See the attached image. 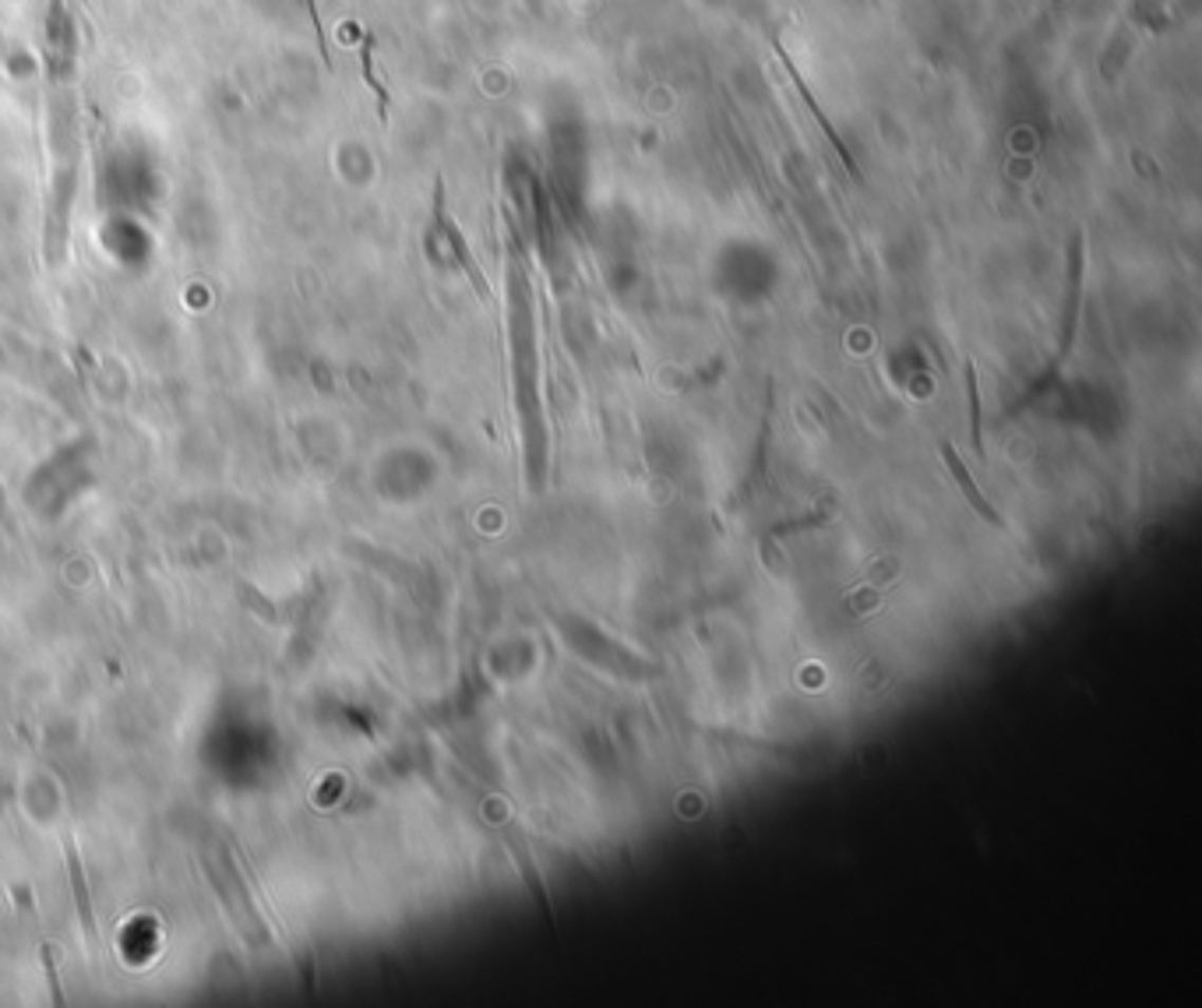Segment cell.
Masks as SVG:
<instances>
[{"label":"cell","instance_id":"cell-4","mask_svg":"<svg viewBox=\"0 0 1202 1008\" xmlns=\"http://www.w3.org/2000/svg\"><path fill=\"white\" fill-rule=\"evenodd\" d=\"M434 226H438V234L445 237V244H448V250H451V258H456V265L469 276L473 290H477V297H480V300H491L487 276H483V268L477 265V258H473V250H469V244H466V237H462V229L456 226V219H451V216H448V208H445V184H441V181H438V187H434Z\"/></svg>","mask_w":1202,"mask_h":1008},{"label":"cell","instance_id":"cell-10","mask_svg":"<svg viewBox=\"0 0 1202 1008\" xmlns=\"http://www.w3.org/2000/svg\"><path fill=\"white\" fill-rule=\"evenodd\" d=\"M966 398H969V441H974L977 455L984 459V416H980V388H977L974 363H966Z\"/></svg>","mask_w":1202,"mask_h":1008},{"label":"cell","instance_id":"cell-7","mask_svg":"<svg viewBox=\"0 0 1202 1008\" xmlns=\"http://www.w3.org/2000/svg\"><path fill=\"white\" fill-rule=\"evenodd\" d=\"M776 54H779V60H783V64H787V71H790V78H794V86H797V96H800V99H805V107H808L811 113H815V120H818V128H821V131H826V138H829V145H832V149H836V152H839V160H843V166H847V170H850V173H857V163H853V155H850V149H847V145H843V138H839V134H836V128H832V124H829V117H826V113H821V107H818V102H815V96H811V89H808V81H805V78H800V71H797L794 64H790V57H787V50H783V46H779V43H776Z\"/></svg>","mask_w":1202,"mask_h":1008},{"label":"cell","instance_id":"cell-2","mask_svg":"<svg viewBox=\"0 0 1202 1008\" xmlns=\"http://www.w3.org/2000/svg\"><path fill=\"white\" fill-rule=\"evenodd\" d=\"M1079 293H1083V237L1075 234V237H1072V247H1069V314H1065V335H1061L1058 356H1054V363L1048 367V374H1043L1037 385H1030V392L1022 395L1019 403L1009 409V416H1012V413H1019L1022 406H1030L1040 392H1048V385L1054 381V377H1058L1061 363H1065V356L1072 353L1075 329H1079Z\"/></svg>","mask_w":1202,"mask_h":1008},{"label":"cell","instance_id":"cell-6","mask_svg":"<svg viewBox=\"0 0 1202 1008\" xmlns=\"http://www.w3.org/2000/svg\"><path fill=\"white\" fill-rule=\"evenodd\" d=\"M938 451H942L945 466H948V472H953L956 487H959V493H963V498H966L969 508H974L984 522H991V526H1005V522H1001V516L995 511V504H991V501L984 498V490H980V487H977V480L969 477L966 462L959 459V448L953 445V441H938Z\"/></svg>","mask_w":1202,"mask_h":1008},{"label":"cell","instance_id":"cell-8","mask_svg":"<svg viewBox=\"0 0 1202 1008\" xmlns=\"http://www.w3.org/2000/svg\"><path fill=\"white\" fill-rule=\"evenodd\" d=\"M508 843H512V854H515V860H519V871H522L525 885H530L533 899L540 902V913L547 917V923H551V928H554V902H551V896H547L543 875H540V871H536V864H533L530 843H522V836H515V833L508 836Z\"/></svg>","mask_w":1202,"mask_h":1008},{"label":"cell","instance_id":"cell-1","mask_svg":"<svg viewBox=\"0 0 1202 1008\" xmlns=\"http://www.w3.org/2000/svg\"><path fill=\"white\" fill-rule=\"evenodd\" d=\"M512 335H515V388H519V416L525 437V466H530V487L540 493L547 477V437L540 416V395H536V350H533V307H530V279L522 265H512Z\"/></svg>","mask_w":1202,"mask_h":1008},{"label":"cell","instance_id":"cell-3","mask_svg":"<svg viewBox=\"0 0 1202 1008\" xmlns=\"http://www.w3.org/2000/svg\"><path fill=\"white\" fill-rule=\"evenodd\" d=\"M1170 25V15H1167V0H1135L1132 12L1125 18V29L1114 36L1111 50H1107V60H1104V78L1111 81V64L1117 60V68H1122V60L1128 57V50H1132V33H1160V29Z\"/></svg>","mask_w":1202,"mask_h":1008},{"label":"cell","instance_id":"cell-11","mask_svg":"<svg viewBox=\"0 0 1202 1008\" xmlns=\"http://www.w3.org/2000/svg\"><path fill=\"white\" fill-rule=\"evenodd\" d=\"M374 39L371 36H364V43H360V68H364V81H367V89L374 92V99H377V113H382V120H388V107H392V96H388V89L382 86V81H377V75H374Z\"/></svg>","mask_w":1202,"mask_h":1008},{"label":"cell","instance_id":"cell-9","mask_svg":"<svg viewBox=\"0 0 1202 1008\" xmlns=\"http://www.w3.org/2000/svg\"><path fill=\"white\" fill-rule=\"evenodd\" d=\"M68 871H71V885H75V902H78L81 928H86L89 941H96L99 931H96V917H92V899H89V885H86V871H81V860L75 854V846L68 850Z\"/></svg>","mask_w":1202,"mask_h":1008},{"label":"cell","instance_id":"cell-5","mask_svg":"<svg viewBox=\"0 0 1202 1008\" xmlns=\"http://www.w3.org/2000/svg\"><path fill=\"white\" fill-rule=\"evenodd\" d=\"M75 60V36H71L68 0H47V71L54 81L71 78Z\"/></svg>","mask_w":1202,"mask_h":1008}]
</instances>
